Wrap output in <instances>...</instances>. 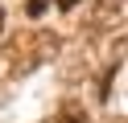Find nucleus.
Returning <instances> with one entry per match:
<instances>
[{"label": "nucleus", "instance_id": "nucleus-1", "mask_svg": "<svg viewBox=\"0 0 128 123\" xmlns=\"http://www.w3.org/2000/svg\"><path fill=\"white\" fill-rule=\"evenodd\" d=\"M62 123H87V115H78L74 107H66V111H62Z\"/></svg>", "mask_w": 128, "mask_h": 123}, {"label": "nucleus", "instance_id": "nucleus-2", "mask_svg": "<svg viewBox=\"0 0 128 123\" xmlns=\"http://www.w3.org/2000/svg\"><path fill=\"white\" fill-rule=\"evenodd\" d=\"M46 12V0H29V16H42Z\"/></svg>", "mask_w": 128, "mask_h": 123}, {"label": "nucleus", "instance_id": "nucleus-3", "mask_svg": "<svg viewBox=\"0 0 128 123\" xmlns=\"http://www.w3.org/2000/svg\"><path fill=\"white\" fill-rule=\"evenodd\" d=\"M58 8H62V12H70V8H78V0H58Z\"/></svg>", "mask_w": 128, "mask_h": 123}, {"label": "nucleus", "instance_id": "nucleus-4", "mask_svg": "<svg viewBox=\"0 0 128 123\" xmlns=\"http://www.w3.org/2000/svg\"><path fill=\"white\" fill-rule=\"evenodd\" d=\"M0 29H4V8H0Z\"/></svg>", "mask_w": 128, "mask_h": 123}]
</instances>
